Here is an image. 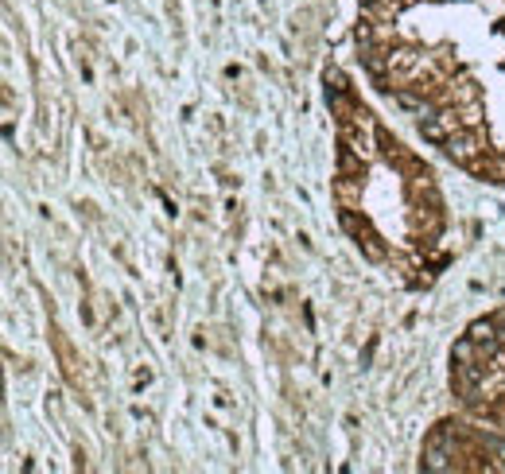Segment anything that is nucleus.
<instances>
[{
    "instance_id": "nucleus-1",
    "label": "nucleus",
    "mask_w": 505,
    "mask_h": 474,
    "mask_svg": "<svg viewBox=\"0 0 505 474\" xmlns=\"http://www.w3.org/2000/svg\"><path fill=\"white\" fill-rule=\"evenodd\" d=\"M447 156L459 159V164H470V159L478 156V140L470 137V132H451V137H447Z\"/></svg>"
},
{
    "instance_id": "nucleus-2",
    "label": "nucleus",
    "mask_w": 505,
    "mask_h": 474,
    "mask_svg": "<svg viewBox=\"0 0 505 474\" xmlns=\"http://www.w3.org/2000/svg\"><path fill=\"white\" fill-rule=\"evenodd\" d=\"M470 354H475V338L455 346V362H463V366H466V362H470Z\"/></svg>"
}]
</instances>
